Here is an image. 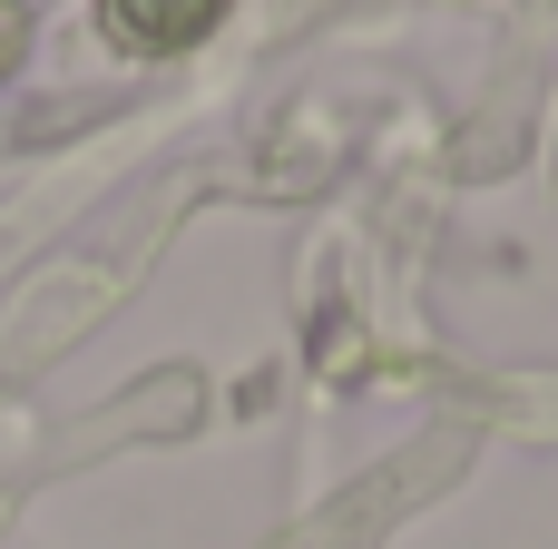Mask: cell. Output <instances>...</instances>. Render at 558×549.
Returning a JSON list of instances; mask_svg holds the SVG:
<instances>
[{"label": "cell", "instance_id": "cell-1", "mask_svg": "<svg viewBox=\"0 0 558 549\" xmlns=\"http://www.w3.org/2000/svg\"><path fill=\"white\" fill-rule=\"evenodd\" d=\"M216 10H226V0H108V20H118L128 39H147V49H177V39H196Z\"/></svg>", "mask_w": 558, "mask_h": 549}]
</instances>
